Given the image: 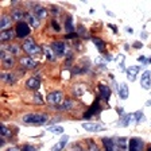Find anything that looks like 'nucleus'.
Returning a JSON list of instances; mask_svg holds the SVG:
<instances>
[{
    "label": "nucleus",
    "mask_w": 151,
    "mask_h": 151,
    "mask_svg": "<svg viewBox=\"0 0 151 151\" xmlns=\"http://www.w3.org/2000/svg\"><path fill=\"white\" fill-rule=\"evenodd\" d=\"M47 119L49 117L45 113H27L22 117V122L30 126H42L47 122Z\"/></svg>",
    "instance_id": "f257e3e1"
},
{
    "label": "nucleus",
    "mask_w": 151,
    "mask_h": 151,
    "mask_svg": "<svg viewBox=\"0 0 151 151\" xmlns=\"http://www.w3.org/2000/svg\"><path fill=\"white\" fill-rule=\"evenodd\" d=\"M63 101V93L60 91L51 92V93L47 94V103L54 105V107H58L61 103Z\"/></svg>",
    "instance_id": "f03ea898"
},
{
    "label": "nucleus",
    "mask_w": 151,
    "mask_h": 151,
    "mask_svg": "<svg viewBox=\"0 0 151 151\" xmlns=\"http://www.w3.org/2000/svg\"><path fill=\"white\" fill-rule=\"evenodd\" d=\"M23 49H24V51L28 54L39 53V47H38V45L35 43L34 39H31V38H27V39L23 42Z\"/></svg>",
    "instance_id": "7ed1b4c3"
},
{
    "label": "nucleus",
    "mask_w": 151,
    "mask_h": 151,
    "mask_svg": "<svg viewBox=\"0 0 151 151\" xmlns=\"http://www.w3.org/2000/svg\"><path fill=\"white\" fill-rule=\"evenodd\" d=\"M0 57H1V62H3L4 68H7V69H9V68H12L14 66V55L9 51L7 50H1V53H0Z\"/></svg>",
    "instance_id": "20e7f679"
},
{
    "label": "nucleus",
    "mask_w": 151,
    "mask_h": 151,
    "mask_svg": "<svg viewBox=\"0 0 151 151\" xmlns=\"http://www.w3.org/2000/svg\"><path fill=\"white\" fill-rule=\"evenodd\" d=\"M15 32H16V37L18 38H26L30 34V27H28V24L26 22H20L16 24Z\"/></svg>",
    "instance_id": "39448f33"
},
{
    "label": "nucleus",
    "mask_w": 151,
    "mask_h": 151,
    "mask_svg": "<svg viewBox=\"0 0 151 151\" xmlns=\"http://www.w3.org/2000/svg\"><path fill=\"white\" fill-rule=\"evenodd\" d=\"M143 140L139 138H131L129 140V146H128V151H142L143 150Z\"/></svg>",
    "instance_id": "423d86ee"
},
{
    "label": "nucleus",
    "mask_w": 151,
    "mask_h": 151,
    "mask_svg": "<svg viewBox=\"0 0 151 151\" xmlns=\"http://www.w3.org/2000/svg\"><path fill=\"white\" fill-rule=\"evenodd\" d=\"M26 86H27V89L37 91V89H39V86H41V78H39L38 76L30 77V78L27 80V82H26Z\"/></svg>",
    "instance_id": "0eeeda50"
},
{
    "label": "nucleus",
    "mask_w": 151,
    "mask_h": 151,
    "mask_svg": "<svg viewBox=\"0 0 151 151\" xmlns=\"http://www.w3.org/2000/svg\"><path fill=\"white\" fill-rule=\"evenodd\" d=\"M150 76H151V73L148 72V70H146L140 77V85H142V88H145L146 91H148V89L151 88V77Z\"/></svg>",
    "instance_id": "6e6552de"
},
{
    "label": "nucleus",
    "mask_w": 151,
    "mask_h": 151,
    "mask_svg": "<svg viewBox=\"0 0 151 151\" xmlns=\"http://www.w3.org/2000/svg\"><path fill=\"white\" fill-rule=\"evenodd\" d=\"M51 49H53V51L55 53V55H63L65 54V50H66V46L63 42H54L53 45H51Z\"/></svg>",
    "instance_id": "1a4fd4ad"
},
{
    "label": "nucleus",
    "mask_w": 151,
    "mask_h": 151,
    "mask_svg": "<svg viewBox=\"0 0 151 151\" xmlns=\"http://www.w3.org/2000/svg\"><path fill=\"white\" fill-rule=\"evenodd\" d=\"M82 128L89 132H97L104 129V127L101 124H94V123H82Z\"/></svg>",
    "instance_id": "9d476101"
},
{
    "label": "nucleus",
    "mask_w": 151,
    "mask_h": 151,
    "mask_svg": "<svg viewBox=\"0 0 151 151\" xmlns=\"http://www.w3.org/2000/svg\"><path fill=\"white\" fill-rule=\"evenodd\" d=\"M116 148L117 151H127V147L129 146V142L127 140V138H124V136H122V138H119L116 142Z\"/></svg>",
    "instance_id": "9b49d317"
},
{
    "label": "nucleus",
    "mask_w": 151,
    "mask_h": 151,
    "mask_svg": "<svg viewBox=\"0 0 151 151\" xmlns=\"http://www.w3.org/2000/svg\"><path fill=\"white\" fill-rule=\"evenodd\" d=\"M15 34L16 32L14 31L12 28H7V30H4V31H1V34H0V39H1V42H7V41H9V39H12Z\"/></svg>",
    "instance_id": "f8f14e48"
},
{
    "label": "nucleus",
    "mask_w": 151,
    "mask_h": 151,
    "mask_svg": "<svg viewBox=\"0 0 151 151\" xmlns=\"http://www.w3.org/2000/svg\"><path fill=\"white\" fill-rule=\"evenodd\" d=\"M103 145H104V147H105V151H117L116 143L109 138H104L103 139Z\"/></svg>",
    "instance_id": "ddd939ff"
},
{
    "label": "nucleus",
    "mask_w": 151,
    "mask_h": 151,
    "mask_svg": "<svg viewBox=\"0 0 151 151\" xmlns=\"http://www.w3.org/2000/svg\"><path fill=\"white\" fill-rule=\"evenodd\" d=\"M68 140H69L68 135H66V136H62V139H61L60 142H57L55 145L53 146L51 151H62L63 148H65V146H66V143H68Z\"/></svg>",
    "instance_id": "4468645a"
},
{
    "label": "nucleus",
    "mask_w": 151,
    "mask_h": 151,
    "mask_svg": "<svg viewBox=\"0 0 151 151\" xmlns=\"http://www.w3.org/2000/svg\"><path fill=\"white\" fill-rule=\"evenodd\" d=\"M20 63H22V66L27 68V69H32V68L37 66V62H35L32 58H30V57H23V58H20Z\"/></svg>",
    "instance_id": "2eb2a0df"
},
{
    "label": "nucleus",
    "mask_w": 151,
    "mask_h": 151,
    "mask_svg": "<svg viewBox=\"0 0 151 151\" xmlns=\"http://www.w3.org/2000/svg\"><path fill=\"white\" fill-rule=\"evenodd\" d=\"M139 70H140L139 66H131V68H128V69H127V77H128V80L135 81L136 74L139 73Z\"/></svg>",
    "instance_id": "dca6fc26"
},
{
    "label": "nucleus",
    "mask_w": 151,
    "mask_h": 151,
    "mask_svg": "<svg viewBox=\"0 0 151 151\" xmlns=\"http://www.w3.org/2000/svg\"><path fill=\"white\" fill-rule=\"evenodd\" d=\"M119 96L120 99H123V100H126V99H128V85L127 84H120L119 86Z\"/></svg>",
    "instance_id": "f3484780"
},
{
    "label": "nucleus",
    "mask_w": 151,
    "mask_h": 151,
    "mask_svg": "<svg viewBox=\"0 0 151 151\" xmlns=\"http://www.w3.org/2000/svg\"><path fill=\"white\" fill-rule=\"evenodd\" d=\"M72 107H73V101L68 99V100H63L62 103L57 107V109L58 111H70L72 109Z\"/></svg>",
    "instance_id": "a211bd4d"
},
{
    "label": "nucleus",
    "mask_w": 151,
    "mask_h": 151,
    "mask_svg": "<svg viewBox=\"0 0 151 151\" xmlns=\"http://www.w3.org/2000/svg\"><path fill=\"white\" fill-rule=\"evenodd\" d=\"M34 14H35V16H37V18H41V19H43V18H46V16H47L46 8H45V7H41V6L35 7V8H34Z\"/></svg>",
    "instance_id": "6ab92c4d"
},
{
    "label": "nucleus",
    "mask_w": 151,
    "mask_h": 151,
    "mask_svg": "<svg viewBox=\"0 0 151 151\" xmlns=\"http://www.w3.org/2000/svg\"><path fill=\"white\" fill-rule=\"evenodd\" d=\"M100 96L104 99V100H109V96H111V89L108 86H104V85H100Z\"/></svg>",
    "instance_id": "aec40b11"
},
{
    "label": "nucleus",
    "mask_w": 151,
    "mask_h": 151,
    "mask_svg": "<svg viewBox=\"0 0 151 151\" xmlns=\"http://www.w3.org/2000/svg\"><path fill=\"white\" fill-rule=\"evenodd\" d=\"M9 22H11V18H9V16H1V19H0V28H1V30H7V27H8L9 26Z\"/></svg>",
    "instance_id": "412c9836"
},
{
    "label": "nucleus",
    "mask_w": 151,
    "mask_h": 151,
    "mask_svg": "<svg viewBox=\"0 0 151 151\" xmlns=\"http://www.w3.org/2000/svg\"><path fill=\"white\" fill-rule=\"evenodd\" d=\"M26 19H27L28 23H30L34 28H37L38 26H39V20H38L37 16H32V15H30V14H27V15H26Z\"/></svg>",
    "instance_id": "4be33fe9"
},
{
    "label": "nucleus",
    "mask_w": 151,
    "mask_h": 151,
    "mask_svg": "<svg viewBox=\"0 0 151 151\" xmlns=\"http://www.w3.org/2000/svg\"><path fill=\"white\" fill-rule=\"evenodd\" d=\"M26 18V15L22 12V11H14L12 12V19L14 20H16V22H23V19Z\"/></svg>",
    "instance_id": "5701e85b"
},
{
    "label": "nucleus",
    "mask_w": 151,
    "mask_h": 151,
    "mask_svg": "<svg viewBox=\"0 0 151 151\" xmlns=\"http://www.w3.org/2000/svg\"><path fill=\"white\" fill-rule=\"evenodd\" d=\"M1 80H3L4 82H8V84H11V82L15 81V76L9 74V73H1Z\"/></svg>",
    "instance_id": "b1692460"
},
{
    "label": "nucleus",
    "mask_w": 151,
    "mask_h": 151,
    "mask_svg": "<svg viewBox=\"0 0 151 151\" xmlns=\"http://www.w3.org/2000/svg\"><path fill=\"white\" fill-rule=\"evenodd\" d=\"M53 49H50V47H45V53H46V58L49 61H54L55 60V57H54V51H51Z\"/></svg>",
    "instance_id": "393cba45"
},
{
    "label": "nucleus",
    "mask_w": 151,
    "mask_h": 151,
    "mask_svg": "<svg viewBox=\"0 0 151 151\" xmlns=\"http://www.w3.org/2000/svg\"><path fill=\"white\" fill-rule=\"evenodd\" d=\"M47 131H50L51 134H57V135H61V134H63V128L60 126H53L50 127V128L47 129Z\"/></svg>",
    "instance_id": "a878e982"
},
{
    "label": "nucleus",
    "mask_w": 151,
    "mask_h": 151,
    "mask_svg": "<svg viewBox=\"0 0 151 151\" xmlns=\"http://www.w3.org/2000/svg\"><path fill=\"white\" fill-rule=\"evenodd\" d=\"M0 135H1V136H9V135H11L9 129L7 128L4 124H1V126H0Z\"/></svg>",
    "instance_id": "bb28decb"
},
{
    "label": "nucleus",
    "mask_w": 151,
    "mask_h": 151,
    "mask_svg": "<svg viewBox=\"0 0 151 151\" xmlns=\"http://www.w3.org/2000/svg\"><path fill=\"white\" fill-rule=\"evenodd\" d=\"M88 151H100V150H99V146L93 140H88Z\"/></svg>",
    "instance_id": "cd10ccee"
},
{
    "label": "nucleus",
    "mask_w": 151,
    "mask_h": 151,
    "mask_svg": "<svg viewBox=\"0 0 151 151\" xmlns=\"http://www.w3.org/2000/svg\"><path fill=\"white\" fill-rule=\"evenodd\" d=\"M65 28L70 32V34L73 32V30H74V26H73V23H72V18H68V22L65 23Z\"/></svg>",
    "instance_id": "c85d7f7f"
},
{
    "label": "nucleus",
    "mask_w": 151,
    "mask_h": 151,
    "mask_svg": "<svg viewBox=\"0 0 151 151\" xmlns=\"http://www.w3.org/2000/svg\"><path fill=\"white\" fill-rule=\"evenodd\" d=\"M93 41H94V43H96V47H97V49H99V50H100V51H104V50H105V46H104V42L101 41V39H96V38H94Z\"/></svg>",
    "instance_id": "c756f323"
},
{
    "label": "nucleus",
    "mask_w": 151,
    "mask_h": 151,
    "mask_svg": "<svg viewBox=\"0 0 151 151\" xmlns=\"http://www.w3.org/2000/svg\"><path fill=\"white\" fill-rule=\"evenodd\" d=\"M7 51H9L12 55H18V54H19V47L16 46V45H12V46H8Z\"/></svg>",
    "instance_id": "7c9ffc66"
},
{
    "label": "nucleus",
    "mask_w": 151,
    "mask_h": 151,
    "mask_svg": "<svg viewBox=\"0 0 151 151\" xmlns=\"http://www.w3.org/2000/svg\"><path fill=\"white\" fill-rule=\"evenodd\" d=\"M135 117H136V123H140V122H145V115L140 112V111H138V112L135 113Z\"/></svg>",
    "instance_id": "2f4dec72"
},
{
    "label": "nucleus",
    "mask_w": 151,
    "mask_h": 151,
    "mask_svg": "<svg viewBox=\"0 0 151 151\" xmlns=\"http://www.w3.org/2000/svg\"><path fill=\"white\" fill-rule=\"evenodd\" d=\"M22 151H37V150H35L34 146L26 145V146H23V147H22Z\"/></svg>",
    "instance_id": "473e14b6"
},
{
    "label": "nucleus",
    "mask_w": 151,
    "mask_h": 151,
    "mask_svg": "<svg viewBox=\"0 0 151 151\" xmlns=\"http://www.w3.org/2000/svg\"><path fill=\"white\" fill-rule=\"evenodd\" d=\"M51 26H53V28H55L57 31H60V24H58L55 20H53V22H51Z\"/></svg>",
    "instance_id": "72a5a7b5"
},
{
    "label": "nucleus",
    "mask_w": 151,
    "mask_h": 151,
    "mask_svg": "<svg viewBox=\"0 0 151 151\" xmlns=\"http://www.w3.org/2000/svg\"><path fill=\"white\" fill-rule=\"evenodd\" d=\"M34 101H35V103H38V104H42V103H43V100H41V96H39V94H37V96L34 97Z\"/></svg>",
    "instance_id": "f704fd0d"
},
{
    "label": "nucleus",
    "mask_w": 151,
    "mask_h": 151,
    "mask_svg": "<svg viewBox=\"0 0 151 151\" xmlns=\"http://www.w3.org/2000/svg\"><path fill=\"white\" fill-rule=\"evenodd\" d=\"M142 46H143V45H142L140 42H135V43H134V47H135V49H140Z\"/></svg>",
    "instance_id": "c9c22d12"
},
{
    "label": "nucleus",
    "mask_w": 151,
    "mask_h": 151,
    "mask_svg": "<svg viewBox=\"0 0 151 151\" xmlns=\"http://www.w3.org/2000/svg\"><path fill=\"white\" fill-rule=\"evenodd\" d=\"M76 37H78V34H74V32H72V34L66 35V38H76Z\"/></svg>",
    "instance_id": "e433bc0d"
},
{
    "label": "nucleus",
    "mask_w": 151,
    "mask_h": 151,
    "mask_svg": "<svg viewBox=\"0 0 151 151\" xmlns=\"http://www.w3.org/2000/svg\"><path fill=\"white\" fill-rule=\"evenodd\" d=\"M7 151H19L16 147H9V148H7Z\"/></svg>",
    "instance_id": "4c0bfd02"
},
{
    "label": "nucleus",
    "mask_w": 151,
    "mask_h": 151,
    "mask_svg": "<svg viewBox=\"0 0 151 151\" xmlns=\"http://www.w3.org/2000/svg\"><path fill=\"white\" fill-rule=\"evenodd\" d=\"M138 60H139V61H146V58H145V57H139Z\"/></svg>",
    "instance_id": "58836bf2"
},
{
    "label": "nucleus",
    "mask_w": 151,
    "mask_h": 151,
    "mask_svg": "<svg viewBox=\"0 0 151 151\" xmlns=\"http://www.w3.org/2000/svg\"><path fill=\"white\" fill-rule=\"evenodd\" d=\"M147 151H151V147H150V148H148V150H147Z\"/></svg>",
    "instance_id": "ea45409f"
}]
</instances>
